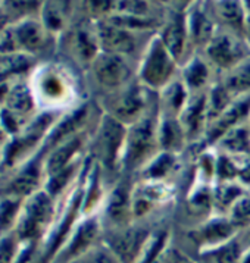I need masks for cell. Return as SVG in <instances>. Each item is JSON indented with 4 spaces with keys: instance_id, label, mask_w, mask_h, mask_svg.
Here are the masks:
<instances>
[{
    "instance_id": "1",
    "label": "cell",
    "mask_w": 250,
    "mask_h": 263,
    "mask_svg": "<svg viewBox=\"0 0 250 263\" xmlns=\"http://www.w3.org/2000/svg\"><path fill=\"white\" fill-rule=\"evenodd\" d=\"M157 121L159 107L153 106L146 115L136 124L127 126L121 174L136 178L152 159L156 156L159 150L157 143Z\"/></svg>"
},
{
    "instance_id": "2",
    "label": "cell",
    "mask_w": 250,
    "mask_h": 263,
    "mask_svg": "<svg viewBox=\"0 0 250 263\" xmlns=\"http://www.w3.org/2000/svg\"><path fill=\"white\" fill-rule=\"evenodd\" d=\"M125 137H127V126L118 122L112 116L104 114L99 116L94 125L93 137V156L103 174L109 185H112L116 179L122 177L121 163L124 153Z\"/></svg>"
},
{
    "instance_id": "3",
    "label": "cell",
    "mask_w": 250,
    "mask_h": 263,
    "mask_svg": "<svg viewBox=\"0 0 250 263\" xmlns=\"http://www.w3.org/2000/svg\"><path fill=\"white\" fill-rule=\"evenodd\" d=\"M180 74V63L157 32L149 40L137 61V81L147 90L159 93Z\"/></svg>"
},
{
    "instance_id": "4",
    "label": "cell",
    "mask_w": 250,
    "mask_h": 263,
    "mask_svg": "<svg viewBox=\"0 0 250 263\" xmlns=\"http://www.w3.org/2000/svg\"><path fill=\"white\" fill-rule=\"evenodd\" d=\"M156 93L147 90L138 81H133L124 88L102 96L100 109L125 126L140 121L156 105Z\"/></svg>"
},
{
    "instance_id": "5",
    "label": "cell",
    "mask_w": 250,
    "mask_h": 263,
    "mask_svg": "<svg viewBox=\"0 0 250 263\" xmlns=\"http://www.w3.org/2000/svg\"><path fill=\"white\" fill-rule=\"evenodd\" d=\"M164 219L167 218L150 219V221H134L122 228L104 230L102 241L114 252L121 263H136L147 238L150 237L157 223Z\"/></svg>"
},
{
    "instance_id": "6",
    "label": "cell",
    "mask_w": 250,
    "mask_h": 263,
    "mask_svg": "<svg viewBox=\"0 0 250 263\" xmlns=\"http://www.w3.org/2000/svg\"><path fill=\"white\" fill-rule=\"evenodd\" d=\"M88 68L103 96L118 91L137 80V61L119 54L100 52Z\"/></svg>"
},
{
    "instance_id": "7",
    "label": "cell",
    "mask_w": 250,
    "mask_h": 263,
    "mask_svg": "<svg viewBox=\"0 0 250 263\" xmlns=\"http://www.w3.org/2000/svg\"><path fill=\"white\" fill-rule=\"evenodd\" d=\"M100 50L138 61L143 49L156 32H137L124 28L109 20L96 21Z\"/></svg>"
},
{
    "instance_id": "8",
    "label": "cell",
    "mask_w": 250,
    "mask_h": 263,
    "mask_svg": "<svg viewBox=\"0 0 250 263\" xmlns=\"http://www.w3.org/2000/svg\"><path fill=\"white\" fill-rule=\"evenodd\" d=\"M205 58L213 66L219 77L229 72L237 65L250 58V46L243 35L218 28L213 39L203 50Z\"/></svg>"
},
{
    "instance_id": "9",
    "label": "cell",
    "mask_w": 250,
    "mask_h": 263,
    "mask_svg": "<svg viewBox=\"0 0 250 263\" xmlns=\"http://www.w3.org/2000/svg\"><path fill=\"white\" fill-rule=\"evenodd\" d=\"M133 191L134 178L122 175L108 189L99 218L104 230H116L133 223Z\"/></svg>"
},
{
    "instance_id": "10",
    "label": "cell",
    "mask_w": 250,
    "mask_h": 263,
    "mask_svg": "<svg viewBox=\"0 0 250 263\" xmlns=\"http://www.w3.org/2000/svg\"><path fill=\"white\" fill-rule=\"evenodd\" d=\"M188 3L184 8H180L181 3H167L165 18L157 31L159 39L167 46L168 50L174 54V58L180 65L193 53L188 40L187 22H186V11Z\"/></svg>"
},
{
    "instance_id": "11",
    "label": "cell",
    "mask_w": 250,
    "mask_h": 263,
    "mask_svg": "<svg viewBox=\"0 0 250 263\" xmlns=\"http://www.w3.org/2000/svg\"><path fill=\"white\" fill-rule=\"evenodd\" d=\"M103 227L99 215L85 216L68 237L56 256V263H75L102 241Z\"/></svg>"
},
{
    "instance_id": "12",
    "label": "cell",
    "mask_w": 250,
    "mask_h": 263,
    "mask_svg": "<svg viewBox=\"0 0 250 263\" xmlns=\"http://www.w3.org/2000/svg\"><path fill=\"white\" fill-rule=\"evenodd\" d=\"M240 234L225 215H212L206 221L188 230V237L200 254H209Z\"/></svg>"
},
{
    "instance_id": "13",
    "label": "cell",
    "mask_w": 250,
    "mask_h": 263,
    "mask_svg": "<svg viewBox=\"0 0 250 263\" xmlns=\"http://www.w3.org/2000/svg\"><path fill=\"white\" fill-rule=\"evenodd\" d=\"M186 22L191 52H203L219 28L210 2H190L186 11Z\"/></svg>"
},
{
    "instance_id": "14",
    "label": "cell",
    "mask_w": 250,
    "mask_h": 263,
    "mask_svg": "<svg viewBox=\"0 0 250 263\" xmlns=\"http://www.w3.org/2000/svg\"><path fill=\"white\" fill-rule=\"evenodd\" d=\"M178 119L186 133L190 147L203 144V140H205L209 126L206 93L190 95V99L184 106V109L181 110Z\"/></svg>"
},
{
    "instance_id": "15",
    "label": "cell",
    "mask_w": 250,
    "mask_h": 263,
    "mask_svg": "<svg viewBox=\"0 0 250 263\" xmlns=\"http://www.w3.org/2000/svg\"><path fill=\"white\" fill-rule=\"evenodd\" d=\"M52 196L46 191L32 194L25 208V215L20 223V237L24 240H32L39 237L53 218Z\"/></svg>"
},
{
    "instance_id": "16",
    "label": "cell",
    "mask_w": 250,
    "mask_h": 263,
    "mask_svg": "<svg viewBox=\"0 0 250 263\" xmlns=\"http://www.w3.org/2000/svg\"><path fill=\"white\" fill-rule=\"evenodd\" d=\"M180 80L187 87L190 95L206 93L219 80L218 72L209 63L202 52L191 53L184 62L180 65Z\"/></svg>"
},
{
    "instance_id": "17",
    "label": "cell",
    "mask_w": 250,
    "mask_h": 263,
    "mask_svg": "<svg viewBox=\"0 0 250 263\" xmlns=\"http://www.w3.org/2000/svg\"><path fill=\"white\" fill-rule=\"evenodd\" d=\"M250 116V95L236 97L234 102L208 126L203 146L213 147L224 134L240 125H246Z\"/></svg>"
},
{
    "instance_id": "18",
    "label": "cell",
    "mask_w": 250,
    "mask_h": 263,
    "mask_svg": "<svg viewBox=\"0 0 250 263\" xmlns=\"http://www.w3.org/2000/svg\"><path fill=\"white\" fill-rule=\"evenodd\" d=\"M183 158H184V155L159 152L156 156L141 169V172L134 179L155 181V182H172L177 185L175 178L183 172Z\"/></svg>"
},
{
    "instance_id": "19",
    "label": "cell",
    "mask_w": 250,
    "mask_h": 263,
    "mask_svg": "<svg viewBox=\"0 0 250 263\" xmlns=\"http://www.w3.org/2000/svg\"><path fill=\"white\" fill-rule=\"evenodd\" d=\"M157 143L160 152L174 155H184L190 147L186 133L180 124V119L175 116L160 114L157 121Z\"/></svg>"
},
{
    "instance_id": "20",
    "label": "cell",
    "mask_w": 250,
    "mask_h": 263,
    "mask_svg": "<svg viewBox=\"0 0 250 263\" xmlns=\"http://www.w3.org/2000/svg\"><path fill=\"white\" fill-rule=\"evenodd\" d=\"M210 8L219 28L228 30L240 35L244 34V24L247 18V9L244 2H210Z\"/></svg>"
},
{
    "instance_id": "21",
    "label": "cell",
    "mask_w": 250,
    "mask_h": 263,
    "mask_svg": "<svg viewBox=\"0 0 250 263\" xmlns=\"http://www.w3.org/2000/svg\"><path fill=\"white\" fill-rule=\"evenodd\" d=\"M90 115H92V107L88 103H84L78 109L73 110L69 115L63 118L62 121L55 126L53 133L47 140V146L55 148L58 144L63 143L65 140L81 134L83 128L90 121Z\"/></svg>"
},
{
    "instance_id": "22",
    "label": "cell",
    "mask_w": 250,
    "mask_h": 263,
    "mask_svg": "<svg viewBox=\"0 0 250 263\" xmlns=\"http://www.w3.org/2000/svg\"><path fill=\"white\" fill-rule=\"evenodd\" d=\"M84 144H85V134L81 133L78 136L65 140L63 143L53 148L52 153L46 160V172L49 174V177L77 162L75 158L84 147Z\"/></svg>"
},
{
    "instance_id": "23",
    "label": "cell",
    "mask_w": 250,
    "mask_h": 263,
    "mask_svg": "<svg viewBox=\"0 0 250 263\" xmlns=\"http://www.w3.org/2000/svg\"><path fill=\"white\" fill-rule=\"evenodd\" d=\"M156 96L159 114L178 118L190 99V91L187 90V87L183 84L180 77H177L165 88H162L159 93H156Z\"/></svg>"
},
{
    "instance_id": "24",
    "label": "cell",
    "mask_w": 250,
    "mask_h": 263,
    "mask_svg": "<svg viewBox=\"0 0 250 263\" xmlns=\"http://www.w3.org/2000/svg\"><path fill=\"white\" fill-rule=\"evenodd\" d=\"M213 148L236 159L250 156V128L247 124L229 129L227 134L221 137Z\"/></svg>"
},
{
    "instance_id": "25",
    "label": "cell",
    "mask_w": 250,
    "mask_h": 263,
    "mask_svg": "<svg viewBox=\"0 0 250 263\" xmlns=\"http://www.w3.org/2000/svg\"><path fill=\"white\" fill-rule=\"evenodd\" d=\"M164 221H168V219H164ZM164 221L159 222L155 227V230L152 231L136 263H155L157 257L160 256V253L171 244L172 231H171L169 223Z\"/></svg>"
},
{
    "instance_id": "26",
    "label": "cell",
    "mask_w": 250,
    "mask_h": 263,
    "mask_svg": "<svg viewBox=\"0 0 250 263\" xmlns=\"http://www.w3.org/2000/svg\"><path fill=\"white\" fill-rule=\"evenodd\" d=\"M250 189L240 181L215 182L213 185V211L215 215H227L231 206L243 197Z\"/></svg>"
},
{
    "instance_id": "27",
    "label": "cell",
    "mask_w": 250,
    "mask_h": 263,
    "mask_svg": "<svg viewBox=\"0 0 250 263\" xmlns=\"http://www.w3.org/2000/svg\"><path fill=\"white\" fill-rule=\"evenodd\" d=\"M234 97L250 95V58L237 65L229 72L219 77Z\"/></svg>"
},
{
    "instance_id": "28",
    "label": "cell",
    "mask_w": 250,
    "mask_h": 263,
    "mask_svg": "<svg viewBox=\"0 0 250 263\" xmlns=\"http://www.w3.org/2000/svg\"><path fill=\"white\" fill-rule=\"evenodd\" d=\"M234 96L228 91V88L224 85V83L219 78L215 84L212 85L206 91V102H208V115L209 124L218 118L233 102H234Z\"/></svg>"
},
{
    "instance_id": "29",
    "label": "cell",
    "mask_w": 250,
    "mask_h": 263,
    "mask_svg": "<svg viewBox=\"0 0 250 263\" xmlns=\"http://www.w3.org/2000/svg\"><path fill=\"white\" fill-rule=\"evenodd\" d=\"M16 39L22 47L28 50H39L46 43V31L39 22L27 21L16 30Z\"/></svg>"
},
{
    "instance_id": "30",
    "label": "cell",
    "mask_w": 250,
    "mask_h": 263,
    "mask_svg": "<svg viewBox=\"0 0 250 263\" xmlns=\"http://www.w3.org/2000/svg\"><path fill=\"white\" fill-rule=\"evenodd\" d=\"M244 250H246V244L239 234L236 238L222 244L221 247L215 249L206 256L210 259V263H239Z\"/></svg>"
},
{
    "instance_id": "31",
    "label": "cell",
    "mask_w": 250,
    "mask_h": 263,
    "mask_svg": "<svg viewBox=\"0 0 250 263\" xmlns=\"http://www.w3.org/2000/svg\"><path fill=\"white\" fill-rule=\"evenodd\" d=\"M240 232L250 227V191L236 201L225 215Z\"/></svg>"
},
{
    "instance_id": "32",
    "label": "cell",
    "mask_w": 250,
    "mask_h": 263,
    "mask_svg": "<svg viewBox=\"0 0 250 263\" xmlns=\"http://www.w3.org/2000/svg\"><path fill=\"white\" fill-rule=\"evenodd\" d=\"M80 166H81V162L77 160V162L71 163L69 166L63 168L62 171L50 175L49 181H47V185H46V193L52 197H56L58 194H61L65 187L71 182V179H74Z\"/></svg>"
},
{
    "instance_id": "33",
    "label": "cell",
    "mask_w": 250,
    "mask_h": 263,
    "mask_svg": "<svg viewBox=\"0 0 250 263\" xmlns=\"http://www.w3.org/2000/svg\"><path fill=\"white\" fill-rule=\"evenodd\" d=\"M240 165L239 160L225 153L217 152V175L215 182L239 181Z\"/></svg>"
},
{
    "instance_id": "34",
    "label": "cell",
    "mask_w": 250,
    "mask_h": 263,
    "mask_svg": "<svg viewBox=\"0 0 250 263\" xmlns=\"http://www.w3.org/2000/svg\"><path fill=\"white\" fill-rule=\"evenodd\" d=\"M39 168H37V163H31L30 166L22 171L21 174L15 178V181L12 182L11 190L15 194H21V196H27L30 194L32 190L37 187L39 184Z\"/></svg>"
},
{
    "instance_id": "35",
    "label": "cell",
    "mask_w": 250,
    "mask_h": 263,
    "mask_svg": "<svg viewBox=\"0 0 250 263\" xmlns=\"http://www.w3.org/2000/svg\"><path fill=\"white\" fill-rule=\"evenodd\" d=\"M8 106L16 114H28L32 109V97L25 85H16L8 95Z\"/></svg>"
},
{
    "instance_id": "36",
    "label": "cell",
    "mask_w": 250,
    "mask_h": 263,
    "mask_svg": "<svg viewBox=\"0 0 250 263\" xmlns=\"http://www.w3.org/2000/svg\"><path fill=\"white\" fill-rule=\"evenodd\" d=\"M75 263H121L119 259L114 254V252L100 241L96 247H93L88 253H85L81 259H78Z\"/></svg>"
},
{
    "instance_id": "37",
    "label": "cell",
    "mask_w": 250,
    "mask_h": 263,
    "mask_svg": "<svg viewBox=\"0 0 250 263\" xmlns=\"http://www.w3.org/2000/svg\"><path fill=\"white\" fill-rule=\"evenodd\" d=\"M155 263H193V260L181 247H178L171 241L167 249L160 253V256L157 257Z\"/></svg>"
},
{
    "instance_id": "38",
    "label": "cell",
    "mask_w": 250,
    "mask_h": 263,
    "mask_svg": "<svg viewBox=\"0 0 250 263\" xmlns=\"http://www.w3.org/2000/svg\"><path fill=\"white\" fill-rule=\"evenodd\" d=\"M0 263H16V241L13 237L0 240Z\"/></svg>"
},
{
    "instance_id": "39",
    "label": "cell",
    "mask_w": 250,
    "mask_h": 263,
    "mask_svg": "<svg viewBox=\"0 0 250 263\" xmlns=\"http://www.w3.org/2000/svg\"><path fill=\"white\" fill-rule=\"evenodd\" d=\"M16 209H18V203L13 200H5L0 203V230L8 228L15 219L16 215Z\"/></svg>"
},
{
    "instance_id": "40",
    "label": "cell",
    "mask_w": 250,
    "mask_h": 263,
    "mask_svg": "<svg viewBox=\"0 0 250 263\" xmlns=\"http://www.w3.org/2000/svg\"><path fill=\"white\" fill-rule=\"evenodd\" d=\"M44 93L52 97V99H59L63 96V84L61 83V80L55 75H50L46 78L44 81Z\"/></svg>"
},
{
    "instance_id": "41",
    "label": "cell",
    "mask_w": 250,
    "mask_h": 263,
    "mask_svg": "<svg viewBox=\"0 0 250 263\" xmlns=\"http://www.w3.org/2000/svg\"><path fill=\"white\" fill-rule=\"evenodd\" d=\"M43 20H44V25H46L49 30H59L63 24L61 11H59V9H56V8L44 9Z\"/></svg>"
},
{
    "instance_id": "42",
    "label": "cell",
    "mask_w": 250,
    "mask_h": 263,
    "mask_svg": "<svg viewBox=\"0 0 250 263\" xmlns=\"http://www.w3.org/2000/svg\"><path fill=\"white\" fill-rule=\"evenodd\" d=\"M3 122L6 124V128H9L11 131H15L16 129V122L13 121V118H12L11 114H6V112H3Z\"/></svg>"
},
{
    "instance_id": "43",
    "label": "cell",
    "mask_w": 250,
    "mask_h": 263,
    "mask_svg": "<svg viewBox=\"0 0 250 263\" xmlns=\"http://www.w3.org/2000/svg\"><path fill=\"white\" fill-rule=\"evenodd\" d=\"M239 263H250V246L246 247V250L243 252V256H241Z\"/></svg>"
},
{
    "instance_id": "44",
    "label": "cell",
    "mask_w": 250,
    "mask_h": 263,
    "mask_svg": "<svg viewBox=\"0 0 250 263\" xmlns=\"http://www.w3.org/2000/svg\"><path fill=\"white\" fill-rule=\"evenodd\" d=\"M247 126L250 128V116H249V121H247Z\"/></svg>"
}]
</instances>
